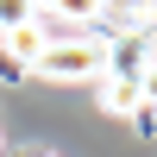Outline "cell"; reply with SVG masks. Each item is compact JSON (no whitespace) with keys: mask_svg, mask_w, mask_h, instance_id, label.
<instances>
[{"mask_svg":"<svg viewBox=\"0 0 157 157\" xmlns=\"http://www.w3.org/2000/svg\"><path fill=\"white\" fill-rule=\"evenodd\" d=\"M107 57H113V44L94 38V32H82V38H50V50L32 63V75H44V82H57V88L101 82V75H107Z\"/></svg>","mask_w":157,"mask_h":157,"instance_id":"obj_1","label":"cell"},{"mask_svg":"<svg viewBox=\"0 0 157 157\" xmlns=\"http://www.w3.org/2000/svg\"><path fill=\"white\" fill-rule=\"evenodd\" d=\"M50 38H57V25H50V19H25V25H13V32H0V63H13V69L25 75V69L50 50Z\"/></svg>","mask_w":157,"mask_h":157,"instance_id":"obj_2","label":"cell"},{"mask_svg":"<svg viewBox=\"0 0 157 157\" xmlns=\"http://www.w3.org/2000/svg\"><path fill=\"white\" fill-rule=\"evenodd\" d=\"M94 107L107 113V120H138V82H132V75H101Z\"/></svg>","mask_w":157,"mask_h":157,"instance_id":"obj_3","label":"cell"},{"mask_svg":"<svg viewBox=\"0 0 157 157\" xmlns=\"http://www.w3.org/2000/svg\"><path fill=\"white\" fill-rule=\"evenodd\" d=\"M101 13H107V0H38V19H50V25H94Z\"/></svg>","mask_w":157,"mask_h":157,"instance_id":"obj_4","label":"cell"},{"mask_svg":"<svg viewBox=\"0 0 157 157\" xmlns=\"http://www.w3.org/2000/svg\"><path fill=\"white\" fill-rule=\"evenodd\" d=\"M25 19H38V0H0V32H13Z\"/></svg>","mask_w":157,"mask_h":157,"instance_id":"obj_5","label":"cell"},{"mask_svg":"<svg viewBox=\"0 0 157 157\" xmlns=\"http://www.w3.org/2000/svg\"><path fill=\"white\" fill-rule=\"evenodd\" d=\"M138 107H145V113H157V57L138 69Z\"/></svg>","mask_w":157,"mask_h":157,"instance_id":"obj_6","label":"cell"},{"mask_svg":"<svg viewBox=\"0 0 157 157\" xmlns=\"http://www.w3.org/2000/svg\"><path fill=\"white\" fill-rule=\"evenodd\" d=\"M13 157H57V151H44V145H19Z\"/></svg>","mask_w":157,"mask_h":157,"instance_id":"obj_7","label":"cell"},{"mask_svg":"<svg viewBox=\"0 0 157 157\" xmlns=\"http://www.w3.org/2000/svg\"><path fill=\"white\" fill-rule=\"evenodd\" d=\"M151 6H157V0H151Z\"/></svg>","mask_w":157,"mask_h":157,"instance_id":"obj_8","label":"cell"}]
</instances>
